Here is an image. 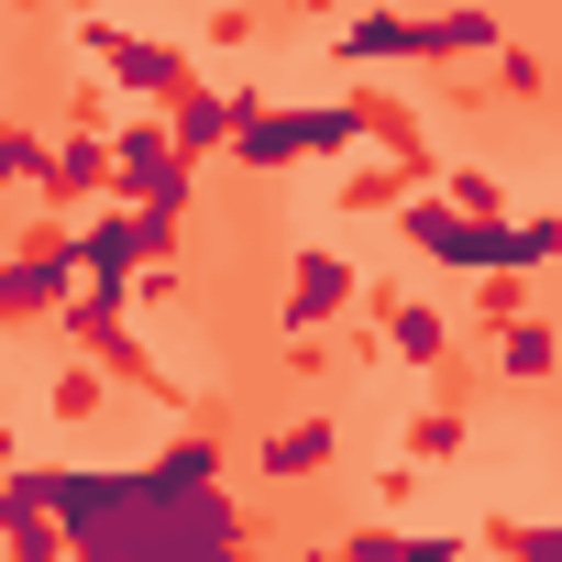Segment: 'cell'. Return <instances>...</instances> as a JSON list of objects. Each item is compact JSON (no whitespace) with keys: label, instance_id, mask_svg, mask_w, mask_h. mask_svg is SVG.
I'll return each instance as SVG.
<instances>
[{"label":"cell","instance_id":"cell-8","mask_svg":"<svg viewBox=\"0 0 562 562\" xmlns=\"http://www.w3.org/2000/svg\"><path fill=\"white\" fill-rule=\"evenodd\" d=\"M331 463V419H288V430H265V474H321Z\"/></svg>","mask_w":562,"mask_h":562},{"label":"cell","instance_id":"cell-6","mask_svg":"<svg viewBox=\"0 0 562 562\" xmlns=\"http://www.w3.org/2000/svg\"><path fill=\"white\" fill-rule=\"evenodd\" d=\"M496 375H507V386L562 375V331H551V321H529V310H518V321H496Z\"/></svg>","mask_w":562,"mask_h":562},{"label":"cell","instance_id":"cell-9","mask_svg":"<svg viewBox=\"0 0 562 562\" xmlns=\"http://www.w3.org/2000/svg\"><path fill=\"white\" fill-rule=\"evenodd\" d=\"M0 166H12V188H23L34 210H56V166H45V133H34V122L0 133Z\"/></svg>","mask_w":562,"mask_h":562},{"label":"cell","instance_id":"cell-11","mask_svg":"<svg viewBox=\"0 0 562 562\" xmlns=\"http://www.w3.org/2000/svg\"><path fill=\"white\" fill-rule=\"evenodd\" d=\"M452 452H463V419H452V408H419V419H408V474H419V463H452Z\"/></svg>","mask_w":562,"mask_h":562},{"label":"cell","instance_id":"cell-4","mask_svg":"<svg viewBox=\"0 0 562 562\" xmlns=\"http://www.w3.org/2000/svg\"><path fill=\"white\" fill-rule=\"evenodd\" d=\"M78 45H89L133 100H177V89H188V45H133V34H111V23H89Z\"/></svg>","mask_w":562,"mask_h":562},{"label":"cell","instance_id":"cell-10","mask_svg":"<svg viewBox=\"0 0 562 562\" xmlns=\"http://www.w3.org/2000/svg\"><path fill=\"white\" fill-rule=\"evenodd\" d=\"M419 177H430V166L386 155V166H353V177H342V199H353V210H386V199H397V188H419Z\"/></svg>","mask_w":562,"mask_h":562},{"label":"cell","instance_id":"cell-5","mask_svg":"<svg viewBox=\"0 0 562 562\" xmlns=\"http://www.w3.org/2000/svg\"><path fill=\"white\" fill-rule=\"evenodd\" d=\"M342 310H364L353 265H342V254H299V276H288V331H321V321H342Z\"/></svg>","mask_w":562,"mask_h":562},{"label":"cell","instance_id":"cell-13","mask_svg":"<svg viewBox=\"0 0 562 562\" xmlns=\"http://www.w3.org/2000/svg\"><path fill=\"white\" fill-rule=\"evenodd\" d=\"M441 199H463V210H496V177H485V166H452V177H441Z\"/></svg>","mask_w":562,"mask_h":562},{"label":"cell","instance_id":"cell-3","mask_svg":"<svg viewBox=\"0 0 562 562\" xmlns=\"http://www.w3.org/2000/svg\"><path fill=\"white\" fill-rule=\"evenodd\" d=\"M331 56H342V67H397V56H441V23H430V12H353V23L331 34Z\"/></svg>","mask_w":562,"mask_h":562},{"label":"cell","instance_id":"cell-14","mask_svg":"<svg viewBox=\"0 0 562 562\" xmlns=\"http://www.w3.org/2000/svg\"><path fill=\"white\" fill-rule=\"evenodd\" d=\"M265 12H331V0H265Z\"/></svg>","mask_w":562,"mask_h":562},{"label":"cell","instance_id":"cell-12","mask_svg":"<svg viewBox=\"0 0 562 562\" xmlns=\"http://www.w3.org/2000/svg\"><path fill=\"white\" fill-rule=\"evenodd\" d=\"M507 265H518V276L562 265V221H507Z\"/></svg>","mask_w":562,"mask_h":562},{"label":"cell","instance_id":"cell-2","mask_svg":"<svg viewBox=\"0 0 562 562\" xmlns=\"http://www.w3.org/2000/svg\"><path fill=\"white\" fill-rule=\"evenodd\" d=\"M397 232H408L419 254H441V265H474V276L507 265V221H485V210H463V199L441 210V188H430L419 210H397Z\"/></svg>","mask_w":562,"mask_h":562},{"label":"cell","instance_id":"cell-7","mask_svg":"<svg viewBox=\"0 0 562 562\" xmlns=\"http://www.w3.org/2000/svg\"><path fill=\"white\" fill-rule=\"evenodd\" d=\"M166 122H177V144H188V155H221V144L243 133V100H210V89L188 78V89L166 100Z\"/></svg>","mask_w":562,"mask_h":562},{"label":"cell","instance_id":"cell-15","mask_svg":"<svg viewBox=\"0 0 562 562\" xmlns=\"http://www.w3.org/2000/svg\"><path fill=\"white\" fill-rule=\"evenodd\" d=\"M23 12H34V0H23Z\"/></svg>","mask_w":562,"mask_h":562},{"label":"cell","instance_id":"cell-1","mask_svg":"<svg viewBox=\"0 0 562 562\" xmlns=\"http://www.w3.org/2000/svg\"><path fill=\"white\" fill-rule=\"evenodd\" d=\"M67 276H89V265H78V221H67V210H34L23 243H12V276H0V321H12V331L56 321Z\"/></svg>","mask_w":562,"mask_h":562}]
</instances>
